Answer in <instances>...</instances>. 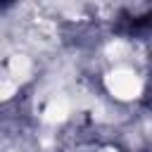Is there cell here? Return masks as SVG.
Masks as SVG:
<instances>
[{
	"instance_id": "1",
	"label": "cell",
	"mask_w": 152,
	"mask_h": 152,
	"mask_svg": "<svg viewBox=\"0 0 152 152\" xmlns=\"http://www.w3.org/2000/svg\"><path fill=\"white\" fill-rule=\"evenodd\" d=\"M107 90L116 97V100H133L140 95L142 86H140V78L135 76V71L131 69H114L109 76H107Z\"/></svg>"
},
{
	"instance_id": "2",
	"label": "cell",
	"mask_w": 152,
	"mask_h": 152,
	"mask_svg": "<svg viewBox=\"0 0 152 152\" xmlns=\"http://www.w3.org/2000/svg\"><path fill=\"white\" fill-rule=\"evenodd\" d=\"M69 116V100L66 97H52L48 107L43 109V121L45 124H62Z\"/></svg>"
},
{
	"instance_id": "4",
	"label": "cell",
	"mask_w": 152,
	"mask_h": 152,
	"mask_svg": "<svg viewBox=\"0 0 152 152\" xmlns=\"http://www.w3.org/2000/svg\"><path fill=\"white\" fill-rule=\"evenodd\" d=\"M14 93H17V81H12V78H2V81H0V102L10 100Z\"/></svg>"
},
{
	"instance_id": "3",
	"label": "cell",
	"mask_w": 152,
	"mask_h": 152,
	"mask_svg": "<svg viewBox=\"0 0 152 152\" xmlns=\"http://www.w3.org/2000/svg\"><path fill=\"white\" fill-rule=\"evenodd\" d=\"M31 59L28 57H24V55H14L12 59H10V74L14 76V78H26L28 74H31Z\"/></svg>"
},
{
	"instance_id": "5",
	"label": "cell",
	"mask_w": 152,
	"mask_h": 152,
	"mask_svg": "<svg viewBox=\"0 0 152 152\" xmlns=\"http://www.w3.org/2000/svg\"><path fill=\"white\" fill-rule=\"evenodd\" d=\"M104 152H116V150H104Z\"/></svg>"
}]
</instances>
